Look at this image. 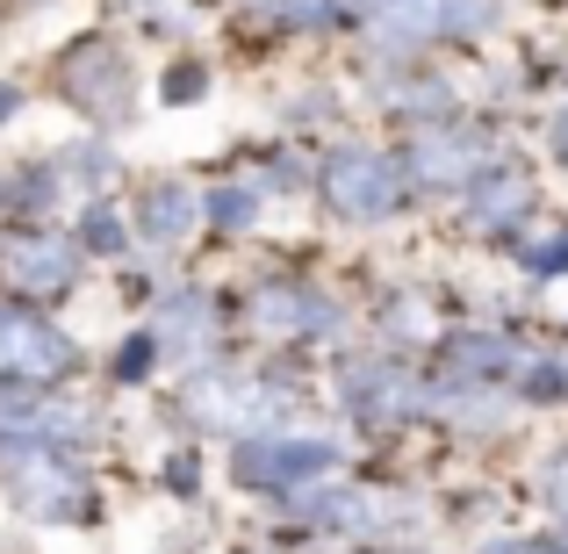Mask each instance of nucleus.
I'll return each instance as SVG.
<instances>
[{"label":"nucleus","instance_id":"obj_1","mask_svg":"<svg viewBox=\"0 0 568 554\" xmlns=\"http://www.w3.org/2000/svg\"><path fill=\"white\" fill-rule=\"evenodd\" d=\"M497 22V0H375L367 14V37L388 51H410V43H439V37H483Z\"/></svg>","mask_w":568,"mask_h":554},{"label":"nucleus","instance_id":"obj_2","mask_svg":"<svg viewBox=\"0 0 568 554\" xmlns=\"http://www.w3.org/2000/svg\"><path fill=\"white\" fill-rule=\"evenodd\" d=\"M324 202L353 223H375L403 202V173L388 167L382 152H338L332 167H324Z\"/></svg>","mask_w":568,"mask_h":554},{"label":"nucleus","instance_id":"obj_3","mask_svg":"<svg viewBox=\"0 0 568 554\" xmlns=\"http://www.w3.org/2000/svg\"><path fill=\"white\" fill-rule=\"evenodd\" d=\"M231 469H237V483H252V490H295V483L332 475L338 446H324V440H245L231 454Z\"/></svg>","mask_w":568,"mask_h":554},{"label":"nucleus","instance_id":"obj_4","mask_svg":"<svg viewBox=\"0 0 568 554\" xmlns=\"http://www.w3.org/2000/svg\"><path fill=\"white\" fill-rule=\"evenodd\" d=\"M8 490H14V504H29V512H43V518H65V512H87V483H80V469H65V461H51V454H37V446H8Z\"/></svg>","mask_w":568,"mask_h":554},{"label":"nucleus","instance_id":"obj_5","mask_svg":"<svg viewBox=\"0 0 568 554\" xmlns=\"http://www.w3.org/2000/svg\"><path fill=\"white\" fill-rule=\"evenodd\" d=\"M65 94L80 101L87 115H115L130 101V58H123V43H109V37H87L80 51L65 58Z\"/></svg>","mask_w":568,"mask_h":554},{"label":"nucleus","instance_id":"obj_6","mask_svg":"<svg viewBox=\"0 0 568 554\" xmlns=\"http://www.w3.org/2000/svg\"><path fill=\"white\" fill-rule=\"evenodd\" d=\"M72 245L65 238H14L8 252H0V281H8V295H22V303H51V295L72 289Z\"/></svg>","mask_w":568,"mask_h":554},{"label":"nucleus","instance_id":"obj_7","mask_svg":"<svg viewBox=\"0 0 568 554\" xmlns=\"http://www.w3.org/2000/svg\"><path fill=\"white\" fill-rule=\"evenodd\" d=\"M58 367H72V339H58L37 310H0V374L43 382Z\"/></svg>","mask_w":568,"mask_h":554},{"label":"nucleus","instance_id":"obj_8","mask_svg":"<svg viewBox=\"0 0 568 554\" xmlns=\"http://www.w3.org/2000/svg\"><path fill=\"white\" fill-rule=\"evenodd\" d=\"M266 389H252V382H237L231 367H202L194 382L181 389V411L194 417V425H252V417H266Z\"/></svg>","mask_w":568,"mask_h":554},{"label":"nucleus","instance_id":"obj_9","mask_svg":"<svg viewBox=\"0 0 568 554\" xmlns=\"http://www.w3.org/2000/svg\"><path fill=\"white\" fill-rule=\"evenodd\" d=\"M489 159V144L475 138V130H425V138L410 144V181L425 188H468V173Z\"/></svg>","mask_w":568,"mask_h":554},{"label":"nucleus","instance_id":"obj_10","mask_svg":"<svg viewBox=\"0 0 568 554\" xmlns=\"http://www.w3.org/2000/svg\"><path fill=\"white\" fill-rule=\"evenodd\" d=\"M252 324L274 339H310V332H332V303L317 289H260L252 295Z\"/></svg>","mask_w":568,"mask_h":554},{"label":"nucleus","instance_id":"obj_11","mask_svg":"<svg viewBox=\"0 0 568 554\" xmlns=\"http://www.w3.org/2000/svg\"><path fill=\"white\" fill-rule=\"evenodd\" d=\"M194 194L181 181H159V188H144V202H138V238L144 245H181V238L194 231Z\"/></svg>","mask_w":568,"mask_h":554},{"label":"nucleus","instance_id":"obj_12","mask_svg":"<svg viewBox=\"0 0 568 554\" xmlns=\"http://www.w3.org/2000/svg\"><path fill=\"white\" fill-rule=\"evenodd\" d=\"M346 403H353L361 417H403V411L417 403V389H410V374H403V367L382 361V367L346 374Z\"/></svg>","mask_w":568,"mask_h":554},{"label":"nucleus","instance_id":"obj_13","mask_svg":"<svg viewBox=\"0 0 568 554\" xmlns=\"http://www.w3.org/2000/svg\"><path fill=\"white\" fill-rule=\"evenodd\" d=\"M526 202H532V181H526V173H489V181L468 194V216L483 223V231H497V223H511Z\"/></svg>","mask_w":568,"mask_h":554},{"label":"nucleus","instance_id":"obj_14","mask_svg":"<svg viewBox=\"0 0 568 554\" xmlns=\"http://www.w3.org/2000/svg\"><path fill=\"white\" fill-rule=\"evenodd\" d=\"M446 361H454V374L483 382V374H504V367H511L518 346H511V339H497V332H468V339H454V346H446Z\"/></svg>","mask_w":568,"mask_h":554},{"label":"nucleus","instance_id":"obj_15","mask_svg":"<svg viewBox=\"0 0 568 554\" xmlns=\"http://www.w3.org/2000/svg\"><path fill=\"white\" fill-rule=\"evenodd\" d=\"M166 339H173V346H202V339H209L202 295H173V303H166Z\"/></svg>","mask_w":568,"mask_h":554},{"label":"nucleus","instance_id":"obj_16","mask_svg":"<svg viewBox=\"0 0 568 554\" xmlns=\"http://www.w3.org/2000/svg\"><path fill=\"white\" fill-rule=\"evenodd\" d=\"M80 245H94V252H123V216H115L109 202H94L80 216Z\"/></svg>","mask_w":568,"mask_h":554},{"label":"nucleus","instance_id":"obj_17","mask_svg":"<svg viewBox=\"0 0 568 554\" xmlns=\"http://www.w3.org/2000/svg\"><path fill=\"white\" fill-rule=\"evenodd\" d=\"M518 260H526L532 274H561V266H568V231H547V238H518Z\"/></svg>","mask_w":568,"mask_h":554},{"label":"nucleus","instance_id":"obj_18","mask_svg":"<svg viewBox=\"0 0 568 554\" xmlns=\"http://www.w3.org/2000/svg\"><path fill=\"white\" fill-rule=\"evenodd\" d=\"M209 216H216L223 231H245V223L260 216V194H252V188H223L216 202H209Z\"/></svg>","mask_w":568,"mask_h":554},{"label":"nucleus","instance_id":"obj_19","mask_svg":"<svg viewBox=\"0 0 568 554\" xmlns=\"http://www.w3.org/2000/svg\"><path fill=\"white\" fill-rule=\"evenodd\" d=\"M152 353H159V339H152V332H138L123 353H115V374H123V382H144V374H152Z\"/></svg>","mask_w":568,"mask_h":554},{"label":"nucleus","instance_id":"obj_20","mask_svg":"<svg viewBox=\"0 0 568 554\" xmlns=\"http://www.w3.org/2000/svg\"><path fill=\"white\" fill-rule=\"evenodd\" d=\"M202 87H209L202 66H173L166 72V101H202Z\"/></svg>","mask_w":568,"mask_h":554},{"label":"nucleus","instance_id":"obj_21","mask_svg":"<svg viewBox=\"0 0 568 554\" xmlns=\"http://www.w3.org/2000/svg\"><path fill=\"white\" fill-rule=\"evenodd\" d=\"M388 332H410V339H425V332H432V318H425V310H388Z\"/></svg>","mask_w":568,"mask_h":554},{"label":"nucleus","instance_id":"obj_22","mask_svg":"<svg viewBox=\"0 0 568 554\" xmlns=\"http://www.w3.org/2000/svg\"><path fill=\"white\" fill-rule=\"evenodd\" d=\"M547 497H555V504H561V512H568V454L555 461V475H547Z\"/></svg>","mask_w":568,"mask_h":554},{"label":"nucleus","instance_id":"obj_23","mask_svg":"<svg viewBox=\"0 0 568 554\" xmlns=\"http://www.w3.org/2000/svg\"><path fill=\"white\" fill-rule=\"evenodd\" d=\"M497 554H568V547H555V541H511V547H497Z\"/></svg>","mask_w":568,"mask_h":554},{"label":"nucleus","instance_id":"obj_24","mask_svg":"<svg viewBox=\"0 0 568 554\" xmlns=\"http://www.w3.org/2000/svg\"><path fill=\"white\" fill-rule=\"evenodd\" d=\"M166 483H173V490H194V461H187V454H181V461L166 469Z\"/></svg>","mask_w":568,"mask_h":554},{"label":"nucleus","instance_id":"obj_25","mask_svg":"<svg viewBox=\"0 0 568 554\" xmlns=\"http://www.w3.org/2000/svg\"><path fill=\"white\" fill-rule=\"evenodd\" d=\"M14 101H22V94H14V87L0 80V115H14Z\"/></svg>","mask_w":568,"mask_h":554},{"label":"nucleus","instance_id":"obj_26","mask_svg":"<svg viewBox=\"0 0 568 554\" xmlns=\"http://www.w3.org/2000/svg\"><path fill=\"white\" fill-rule=\"evenodd\" d=\"M555 152L568 159V109H561V130H555Z\"/></svg>","mask_w":568,"mask_h":554}]
</instances>
